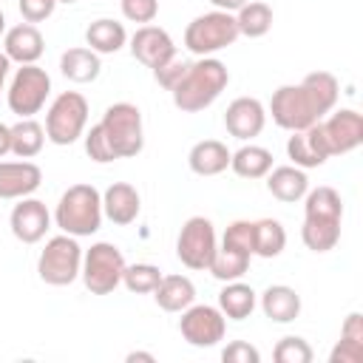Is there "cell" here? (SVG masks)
<instances>
[{"mask_svg": "<svg viewBox=\"0 0 363 363\" xmlns=\"http://www.w3.org/2000/svg\"><path fill=\"white\" fill-rule=\"evenodd\" d=\"M82 136H85V153L91 156V162H96V164H108V162L116 159L113 150H111V145H108V139H105V133H102V128H99V122L91 125V130L82 133Z\"/></svg>", "mask_w": 363, "mask_h": 363, "instance_id": "cell-37", "label": "cell"}, {"mask_svg": "<svg viewBox=\"0 0 363 363\" xmlns=\"http://www.w3.org/2000/svg\"><path fill=\"white\" fill-rule=\"evenodd\" d=\"M286 156H289L292 164L301 167V170L320 167V164L332 156L320 122H315V125H309V128H303V130H292V136L286 139Z\"/></svg>", "mask_w": 363, "mask_h": 363, "instance_id": "cell-17", "label": "cell"}, {"mask_svg": "<svg viewBox=\"0 0 363 363\" xmlns=\"http://www.w3.org/2000/svg\"><path fill=\"white\" fill-rule=\"evenodd\" d=\"M301 85H303L306 94L312 96V102H315L320 119H323L329 111H335L337 96H340V82H337L335 74H329V71H312V74H306V77L301 79Z\"/></svg>", "mask_w": 363, "mask_h": 363, "instance_id": "cell-28", "label": "cell"}, {"mask_svg": "<svg viewBox=\"0 0 363 363\" xmlns=\"http://www.w3.org/2000/svg\"><path fill=\"white\" fill-rule=\"evenodd\" d=\"M111 150L116 159H133L145 147V128H142V111L133 102H113L102 113L99 122Z\"/></svg>", "mask_w": 363, "mask_h": 363, "instance_id": "cell-4", "label": "cell"}, {"mask_svg": "<svg viewBox=\"0 0 363 363\" xmlns=\"http://www.w3.org/2000/svg\"><path fill=\"white\" fill-rule=\"evenodd\" d=\"M125 272V255L111 241H96L82 252V269L79 278L91 295H111L122 284Z\"/></svg>", "mask_w": 363, "mask_h": 363, "instance_id": "cell-7", "label": "cell"}, {"mask_svg": "<svg viewBox=\"0 0 363 363\" xmlns=\"http://www.w3.org/2000/svg\"><path fill=\"white\" fill-rule=\"evenodd\" d=\"M57 3H68V6H71V3H77V0H57Z\"/></svg>", "mask_w": 363, "mask_h": 363, "instance_id": "cell-49", "label": "cell"}, {"mask_svg": "<svg viewBox=\"0 0 363 363\" xmlns=\"http://www.w3.org/2000/svg\"><path fill=\"white\" fill-rule=\"evenodd\" d=\"M258 303H261V312L272 323H289L301 315V295L286 284H269L261 292Z\"/></svg>", "mask_w": 363, "mask_h": 363, "instance_id": "cell-21", "label": "cell"}, {"mask_svg": "<svg viewBox=\"0 0 363 363\" xmlns=\"http://www.w3.org/2000/svg\"><path fill=\"white\" fill-rule=\"evenodd\" d=\"M363 360V343L340 337L335 349L329 352V363H360Z\"/></svg>", "mask_w": 363, "mask_h": 363, "instance_id": "cell-42", "label": "cell"}, {"mask_svg": "<svg viewBox=\"0 0 363 363\" xmlns=\"http://www.w3.org/2000/svg\"><path fill=\"white\" fill-rule=\"evenodd\" d=\"M162 281V272L156 264H125L122 272V284L128 286V292L133 295H150Z\"/></svg>", "mask_w": 363, "mask_h": 363, "instance_id": "cell-34", "label": "cell"}, {"mask_svg": "<svg viewBox=\"0 0 363 363\" xmlns=\"http://www.w3.org/2000/svg\"><path fill=\"white\" fill-rule=\"evenodd\" d=\"M43 145H45V128L34 116L11 125V153L17 159H34L43 150Z\"/></svg>", "mask_w": 363, "mask_h": 363, "instance_id": "cell-31", "label": "cell"}, {"mask_svg": "<svg viewBox=\"0 0 363 363\" xmlns=\"http://www.w3.org/2000/svg\"><path fill=\"white\" fill-rule=\"evenodd\" d=\"M227 85H230L227 65L216 57H199L196 62H190V68L184 71L179 85L170 91V96H173V105L179 111L199 113V111L210 108Z\"/></svg>", "mask_w": 363, "mask_h": 363, "instance_id": "cell-2", "label": "cell"}, {"mask_svg": "<svg viewBox=\"0 0 363 363\" xmlns=\"http://www.w3.org/2000/svg\"><path fill=\"white\" fill-rule=\"evenodd\" d=\"M60 71L65 79L77 82V85H85V82H94L102 71V62H99V54L91 51L88 45H74L68 51H62L60 57Z\"/></svg>", "mask_w": 363, "mask_h": 363, "instance_id": "cell-24", "label": "cell"}, {"mask_svg": "<svg viewBox=\"0 0 363 363\" xmlns=\"http://www.w3.org/2000/svg\"><path fill=\"white\" fill-rule=\"evenodd\" d=\"M210 3H213L218 11H230V14H235L247 0H210Z\"/></svg>", "mask_w": 363, "mask_h": 363, "instance_id": "cell-45", "label": "cell"}, {"mask_svg": "<svg viewBox=\"0 0 363 363\" xmlns=\"http://www.w3.org/2000/svg\"><path fill=\"white\" fill-rule=\"evenodd\" d=\"M343 227V199L335 187L320 184L315 190H306L303 196V224H301V241L312 252H329L340 241Z\"/></svg>", "mask_w": 363, "mask_h": 363, "instance_id": "cell-1", "label": "cell"}, {"mask_svg": "<svg viewBox=\"0 0 363 363\" xmlns=\"http://www.w3.org/2000/svg\"><path fill=\"white\" fill-rule=\"evenodd\" d=\"M6 153H11V125L0 122V159Z\"/></svg>", "mask_w": 363, "mask_h": 363, "instance_id": "cell-44", "label": "cell"}, {"mask_svg": "<svg viewBox=\"0 0 363 363\" xmlns=\"http://www.w3.org/2000/svg\"><path fill=\"white\" fill-rule=\"evenodd\" d=\"M218 250L216 227L204 216H193L182 224L176 238V255L187 269H207Z\"/></svg>", "mask_w": 363, "mask_h": 363, "instance_id": "cell-11", "label": "cell"}, {"mask_svg": "<svg viewBox=\"0 0 363 363\" xmlns=\"http://www.w3.org/2000/svg\"><path fill=\"white\" fill-rule=\"evenodd\" d=\"M128 43H130L133 60H139V62H142L145 68H150V71L176 57V43H173V37H170L162 26H153V23L139 26Z\"/></svg>", "mask_w": 363, "mask_h": 363, "instance_id": "cell-15", "label": "cell"}, {"mask_svg": "<svg viewBox=\"0 0 363 363\" xmlns=\"http://www.w3.org/2000/svg\"><path fill=\"white\" fill-rule=\"evenodd\" d=\"M230 167L235 176L241 179H264L272 170V153L261 145H241L233 156H230Z\"/></svg>", "mask_w": 363, "mask_h": 363, "instance_id": "cell-29", "label": "cell"}, {"mask_svg": "<svg viewBox=\"0 0 363 363\" xmlns=\"http://www.w3.org/2000/svg\"><path fill=\"white\" fill-rule=\"evenodd\" d=\"M238 23H235V14L230 11H207V14H199L187 23L184 28V48L196 57H213L216 51L233 45L238 40Z\"/></svg>", "mask_w": 363, "mask_h": 363, "instance_id": "cell-5", "label": "cell"}, {"mask_svg": "<svg viewBox=\"0 0 363 363\" xmlns=\"http://www.w3.org/2000/svg\"><path fill=\"white\" fill-rule=\"evenodd\" d=\"M221 360L224 363H258L261 352L247 340H233V343H227L221 349Z\"/></svg>", "mask_w": 363, "mask_h": 363, "instance_id": "cell-40", "label": "cell"}, {"mask_svg": "<svg viewBox=\"0 0 363 363\" xmlns=\"http://www.w3.org/2000/svg\"><path fill=\"white\" fill-rule=\"evenodd\" d=\"M88 125V99L79 91H62L54 96L45 113V139L54 145H74Z\"/></svg>", "mask_w": 363, "mask_h": 363, "instance_id": "cell-8", "label": "cell"}, {"mask_svg": "<svg viewBox=\"0 0 363 363\" xmlns=\"http://www.w3.org/2000/svg\"><path fill=\"white\" fill-rule=\"evenodd\" d=\"M119 9H122V17L125 20L139 23V26H147L159 14V0H119Z\"/></svg>", "mask_w": 363, "mask_h": 363, "instance_id": "cell-38", "label": "cell"}, {"mask_svg": "<svg viewBox=\"0 0 363 363\" xmlns=\"http://www.w3.org/2000/svg\"><path fill=\"white\" fill-rule=\"evenodd\" d=\"M221 247H233V250H241L247 255H255L252 252V221H247V218L233 221L221 235Z\"/></svg>", "mask_w": 363, "mask_h": 363, "instance_id": "cell-36", "label": "cell"}, {"mask_svg": "<svg viewBox=\"0 0 363 363\" xmlns=\"http://www.w3.org/2000/svg\"><path fill=\"white\" fill-rule=\"evenodd\" d=\"M139 210H142V199H139V190L128 182H113L105 193H102V213L108 221L119 224V227H128L139 218Z\"/></svg>", "mask_w": 363, "mask_h": 363, "instance_id": "cell-20", "label": "cell"}, {"mask_svg": "<svg viewBox=\"0 0 363 363\" xmlns=\"http://www.w3.org/2000/svg\"><path fill=\"white\" fill-rule=\"evenodd\" d=\"M320 128H323L332 156H346L354 147H360V142H363V116L354 108L329 111L320 119Z\"/></svg>", "mask_w": 363, "mask_h": 363, "instance_id": "cell-13", "label": "cell"}, {"mask_svg": "<svg viewBox=\"0 0 363 363\" xmlns=\"http://www.w3.org/2000/svg\"><path fill=\"white\" fill-rule=\"evenodd\" d=\"M267 190L284 201V204H292V201H301L309 190V179H306V170L295 167V164H281V167H272L267 176Z\"/></svg>", "mask_w": 363, "mask_h": 363, "instance_id": "cell-23", "label": "cell"}, {"mask_svg": "<svg viewBox=\"0 0 363 363\" xmlns=\"http://www.w3.org/2000/svg\"><path fill=\"white\" fill-rule=\"evenodd\" d=\"M340 337L363 343V315H360V312H349V315H346V320H343V326H340Z\"/></svg>", "mask_w": 363, "mask_h": 363, "instance_id": "cell-43", "label": "cell"}, {"mask_svg": "<svg viewBox=\"0 0 363 363\" xmlns=\"http://www.w3.org/2000/svg\"><path fill=\"white\" fill-rule=\"evenodd\" d=\"M230 147L218 139H201L190 147L187 153V164L196 176H218L230 167Z\"/></svg>", "mask_w": 363, "mask_h": 363, "instance_id": "cell-22", "label": "cell"}, {"mask_svg": "<svg viewBox=\"0 0 363 363\" xmlns=\"http://www.w3.org/2000/svg\"><path fill=\"white\" fill-rule=\"evenodd\" d=\"M17 9H20V14H23V20L26 23H43V20H48L51 14H54V9H57V0H17Z\"/></svg>", "mask_w": 363, "mask_h": 363, "instance_id": "cell-41", "label": "cell"}, {"mask_svg": "<svg viewBox=\"0 0 363 363\" xmlns=\"http://www.w3.org/2000/svg\"><path fill=\"white\" fill-rule=\"evenodd\" d=\"M179 332L182 337L196 346V349H210L218 340H224L227 332V318L221 315L218 306L210 303H190L187 309H182L179 318Z\"/></svg>", "mask_w": 363, "mask_h": 363, "instance_id": "cell-12", "label": "cell"}, {"mask_svg": "<svg viewBox=\"0 0 363 363\" xmlns=\"http://www.w3.org/2000/svg\"><path fill=\"white\" fill-rule=\"evenodd\" d=\"M102 193L94 184H71L54 210V221L62 233L74 235V238H85L94 235L102 227Z\"/></svg>", "mask_w": 363, "mask_h": 363, "instance_id": "cell-3", "label": "cell"}, {"mask_svg": "<svg viewBox=\"0 0 363 363\" xmlns=\"http://www.w3.org/2000/svg\"><path fill=\"white\" fill-rule=\"evenodd\" d=\"M267 125V108L261 105V99L255 96H238L227 105L224 111V128L230 136L250 142L255 139Z\"/></svg>", "mask_w": 363, "mask_h": 363, "instance_id": "cell-16", "label": "cell"}, {"mask_svg": "<svg viewBox=\"0 0 363 363\" xmlns=\"http://www.w3.org/2000/svg\"><path fill=\"white\" fill-rule=\"evenodd\" d=\"M272 357H275L278 363H312L315 352H312V346H309L303 337L286 335V337H281V340L275 343Z\"/></svg>", "mask_w": 363, "mask_h": 363, "instance_id": "cell-35", "label": "cell"}, {"mask_svg": "<svg viewBox=\"0 0 363 363\" xmlns=\"http://www.w3.org/2000/svg\"><path fill=\"white\" fill-rule=\"evenodd\" d=\"M286 247V230L278 218L252 221V252L261 258H275Z\"/></svg>", "mask_w": 363, "mask_h": 363, "instance_id": "cell-30", "label": "cell"}, {"mask_svg": "<svg viewBox=\"0 0 363 363\" xmlns=\"http://www.w3.org/2000/svg\"><path fill=\"white\" fill-rule=\"evenodd\" d=\"M258 306V292L244 284L241 278L238 281H227L224 289L218 292V309L224 318L230 320H244L252 315V309Z\"/></svg>", "mask_w": 363, "mask_h": 363, "instance_id": "cell-26", "label": "cell"}, {"mask_svg": "<svg viewBox=\"0 0 363 363\" xmlns=\"http://www.w3.org/2000/svg\"><path fill=\"white\" fill-rule=\"evenodd\" d=\"M164 312H182L196 301V284L187 275H162L159 286L150 292Z\"/></svg>", "mask_w": 363, "mask_h": 363, "instance_id": "cell-25", "label": "cell"}, {"mask_svg": "<svg viewBox=\"0 0 363 363\" xmlns=\"http://www.w3.org/2000/svg\"><path fill=\"white\" fill-rule=\"evenodd\" d=\"M0 34H6V14H3V9H0Z\"/></svg>", "mask_w": 363, "mask_h": 363, "instance_id": "cell-48", "label": "cell"}, {"mask_svg": "<svg viewBox=\"0 0 363 363\" xmlns=\"http://www.w3.org/2000/svg\"><path fill=\"white\" fill-rule=\"evenodd\" d=\"M9 227H11V235L23 244H37L45 238L48 227H51V213L45 207V201L40 199H17V204L11 207V216H9Z\"/></svg>", "mask_w": 363, "mask_h": 363, "instance_id": "cell-14", "label": "cell"}, {"mask_svg": "<svg viewBox=\"0 0 363 363\" xmlns=\"http://www.w3.org/2000/svg\"><path fill=\"white\" fill-rule=\"evenodd\" d=\"M9 71H11V60L0 51V94L6 91V77H9Z\"/></svg>", "mask_w": 363, "mask_h": 363, "instance_id": "cell-46", "label": "cell"}, {"mask_svg": "<svg viewBox=\"0 0 363 363\" xmlns=\"http://www.w3.org/2000/svg\"><path fill=\"white\" fill-rule=\"evenodd\" d=\"M43 184V170L40 164L20 159V162H0V199L17 201L31 196Z\"/></svg>", "mask_w": 363, "mask_h": 363, "instance_id": "cell-18", "label": "cell"}, {"mask_svg": "<svg viewBox=\"0 0 363 363\" xmlns=\"http://www.w3.org/2000/svg\"><path fill=\"white\" fill-rule=\"evenodd\" d=\"M269 113H272V122L284 130H303V128L320 122L318 108L301 82L275 88L272 99H269Z\"/></svg>", "mask_w": 363, "mask_h": 363, "instance_id": "cell-10", "label": "cell"}, {"mask_svg": "<svg viewBox=\"0 0 363 363\" xmlns=\"http://www.w3.org/2000/svg\"><path fill=\"white\" fill-rule=\"evenodd\" d=\"M48 94H51L48 71L40 68L37 62H31V65H20L14 71V77L6 88V102H9L11 113H17L20 119H28L45 108Z\"/></svg>", "mask_w": 363, "mask_h": 363, "instance_id": "cell-9", "label": "cell"}, {"mask_svg": "<svg viewBox=\"0 0 363 363\" xmlns=\"http://www.w3.org/2000/svg\"><path fill=\"white\" fill-rule=\"evenodd\" d=\"M235 23H238V34L255 40L264 37L272 28V9L261 0H247L238 11H235Z\"/></svg>", "mask_w": 363, "mask_h": 363, "instance_id": "cell-32", "label": "cell"}, {"mask_svg": "<svg viewBox=\"0 0 363 363\" xmlns=\"http://www.w3.org/2000/svg\"><path fill=\"white\" fill-rule=\"evenodd\" d=\"M190 68V62L187 60H179V57H173V60H167L164 65H159V68H153V79L164 88V91H173L176 85H179V79L184 77V71Z\"/></svg>", "mask_w": 363, "mask_h": 363, "instance_id": "cell-39", "label": "cell"}, {"mask_svg": "<svg viewBox=\"0 0 363 363\" xmlns=\"http://www.w3.org/2000/svg\"><path fill=\"white\" fill-rule=\"evenodd\" d=\"M45 40L34 23H17L3 34V54L17 65H31L43 57Z\"/></svg>", "mask_w": 363, "mask_h": 363, "instance_id": "cell-19", "label": "cell"}, {"mask_svg": "<svg viewBox=\"0 0 363 363\" xmlns=\"http://www.w3.org/2000/svg\"><path fill=\"white\" fill-rule=\"evenodd\" d=\"M250 258H252V255H247V252H241V250L218 247L207 269H210V275H213L216 281H224V284H227V281H238V278L250 269Z\"/></svg>", "mask_w": 363, "mask_h": 363, "instance_id": "cell-33", "label": "cell"}, {"mask_svg": "<svg viewBox=\"0 0 363 363\" xmlns=\"http://www.w3.org/2000/svg\"><path fill=\"white\" fill-rule=\"evenodd\" d=\"M85 43L91 51L96 54H116L119 48H125L128 43V31L119 20L111 17H99L85 28Z\"/></svg>", "mask_w": 363, "mask_h": 363, "instance_id": "cell-27", "label": "cell"}, {"mask_svg": "<svg viewBox=\"0 0 363 363\" xmlns=\"http://www.w3.org/2000/svg\"><path fill=\"white\" fill-rule=\"evenodd\" d=\"M125 360H128V363H136V360H145V363H153L156 357H153L150 352H130V354H128Z\"/></svg>", "mask_w": 363, "mask_h": 363, "instance_id": "cell-47", "label": "cell"}, {"mask_svg": "<svg viewBox=\"0 0 363 363\" xmlns=\"http://www.w3.org/2000/svg\"><path fill=\"white\" fill-rule=\"evenodd\" d=\"M82 269V247L74 235L60 233L45 241L37 258V275L48 286H68L79 278Z\"/></svg>", "mask_w": 363, "mask_h": 363, "instance_id": "cell-6", "label": "cell"}]
</instances>
